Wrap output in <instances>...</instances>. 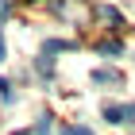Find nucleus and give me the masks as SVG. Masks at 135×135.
Instances as JSON below:
<instances>
[{
  "label": "nucleus",
  "instance_id": "obj_1",
  "mask_svg": "<svg viewBox=\"0 0 135 135\" xmlns=\"http://www.w3.org/2000/svg\"><path fill=\"white\" fill-rule=\"evenodd\" d=\"M108 124H135V104H104Z\"/></svg>",
  "mask_w": 135,
  "mask_h": 135
},
{
  "label": "nucleus",
  "instance_id": "obj_2",
  "mask_svg": "<svg viewBox=\"0 0 135 135\" xmlns=\"http://www.w3.org/2000/svg\"><path fill=\"white\" fill-rule=\"evenodd\" d=\"M93 81H97V85H108V81H120V77H116L112 70H97V73H93Z\"/></svg>",
  "mask_w": 135,
  "mask_h": 135
},
{
  "label": "nucleus",
  "instance_id": "obj_3",
  "mask_svg": "<svg viewBox=\"0 0 135 135\" xmlns=\"http://www.w3.org/2000/svg\"><path fill=\"white\" fill-rule=\"evenodd\" d=\"M62 135H93V127H81V124H70V127H62Z\"/></svg>",
  "mask_w": 135,
  "mask_h": 135
},
{
  "label": "nucleus",
  "instance_id": "obj_4",
  "mask_svg": "<svg viewBox=\"0 0 135 135\" xmlns=\"http://www.w3.org/2000/svg\"><path fill=\"white\" fill-rule=\"evenodd\" d=\"M0 93H4V97H8V81H4V77H0Z\"/></svg>",
  "mask_w": 135,
  "mask_h": 135
},
{
  "label": "nucleus",
  "instance_id": "obj_5",
  "mask_svg": "<svg viewBox=\"0 0 135 135\" xmlns=\"http://www.w3.org/2000/svg\"><path fill=\"white\" fill-rule=\"evenodd\" d=\"M0 58H4V42H0Z\"/></svg>",
  "mask_w": 135,
  "mask_h": 135
}]
</instances>
